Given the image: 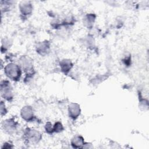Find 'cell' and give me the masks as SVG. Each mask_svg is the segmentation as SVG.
<instances>
[{"instance_id": "6", "label": "cell", "mask_w": 149, "mask_h": 149, "mask_svg": "<svg viewBox=\"0 0 149 149\" xmlns=\"http://www.w3.org/2000/svg\"><path fill=\"white\" fill-rule=\"evenodd\" d=\"M80 107L77 103H71L68 107L69 116L73 119H77L80 115Z\"/></svg>"}, {"instance_id": "9", "label": "cell", "mask_w": 149, "mask_h": 149, "mask_svg": "<svg viewBox=\"0 0 149 149\" xmlns=\"http://www.w3.org/2000/svg\"><path fill=\"white\" fill-rule=\"evenodd\" d=\"M20 115L24 120L27 122L32 120L34 117L33 109L32 107L28 105L24 107L20 111Z\"/></svg>"}, {"instance_id": "4", "label": "cell", "mask_w": 149, "mask_h": 149, "mask_svg": "<svg viewBox=\"0 0 149 149\" xmlns=\"http://www.w3.org/2000/svg\"><path fill=\"white\" fill-rule=\"evenodd\" d=\"M19 63L20 68L28 73L27 74H32L33 71V62L30 57L27 55L22 56L19 59Z\"/></svg>"}, {"instance_id": "3", "label": "cell", "mask_w": 149, "mask_h": 149, "mask_svg": "<svg viewBox=\"0 0 149 149\" xmlns=\"http://www.w3.org/2000/svg\"><path fill=\"white\" fill-rule=\"evenodd\" d=\"M1 94L3 98L10 101L13 98L12 87L8 80H2L1 82Z\"/></svg>"}, {"instance_id": "10", "label": "cell", "mask_w": 149, "mask_h": 149, "mask_svg": "<svg viewBox=\"0 0 149 149\" xmlns=\"http://www.w3.org/2000/svg\"><path fill=\"white\" fill-rule=\"evenodd\" d=\"M60 67L62 72L65 74H67L73 67V63L70 59H65L61 61Z\"/></svg>"}, {"instance_id": "12", "label": "cell", "mask_w": 149, "mask_h": 149, "mask_svg": "<svg viewBox=\"0 0 149 149\" xmlns=\"http://www.w3.org/2000/svg\"><path fill=\"white\" fill-rule=\"evenodd\" d=\"M95 20V16L94 13L87 14L83 19V24L88 28L93 27L94 21Z\"/></svg>"}, {"instance_id": "1", "label": "cell", "mask_w": 149, "mask_h": 149, "mask_svg": "<svg viewBox=\"0 0 149 149\" xmlns=\"http://www.w3.org/2000/svg\"><path fill=\"white\" fill-rule=\"evenodd\" d=\"M4 72L9 79L15 81L19 80L22 74L21 68L19 65L13 63H10L5 67Z\"/></svg>"}, {"instance_id": "15", "label": "cell", "mask_w": 149, "mask_h": 149, "mask_svg": "<svg viewBox=\"0 0 149 149\" xmlns=\"http://www.w3.org/2000/svg\"><path fill=\"white\" fill-rule=\"evenodd\" d=\"M7 112V111L5 108V105L3 104V102L2 101H1V116H3L4 115H5Z\"/></svg>"}, {"instance_id": "7", "label": "cell", "mask_w": 149, "mask_h": 149, "mask_svg": "<svg viewBox=\"0 0 149 149\" xmlns=\"http://www.w3.org/2000/svg\"><path fill=\"white\" fill-rule=\"evenodd\" d=\"M19 10L22 15L24 16L30 15L33 12L32 4L29 1H22L19 4Z\"/></svg>"}, {"instance_id": "5", "label": "cell", "mask_w": 149, "mask_h": 149, "mask_svg": "<svg viewBox=\"0 0 149 149\" xmlns=\"http://www.w3.org/2000/svg\"><path fill=\"white\" fill-rule=\"evenodd\" d=\"M2 126L5 132L11 134L16 130L17 126V122L12 118L4 120L2 123Z\"/></svg>"}, {"instance_id": "11", "label": "cell", "mask_w": 149, "mask_h": 149, "mask_svg": "<svg viewBox=\"0 0 149 149\" xmlns=\"http://www.w3.org/2000/svg\"><path fill=\"white\" fill-rule=\"evenodd\" d=\"M84 144L83 137L79 135L74 136L71 140V144L73 148H83Z\"/></svg>"}, {"instance_id": "14", "label": "cell", "mask_w": 149, "mask_h": 149, "mask_svg": "<svg viewBox=\"0 0 149 149\" xmlns=\"http://www.w3.org/2000/svg\"><path fill=\"white\" fill-rule=\"evenodd\" d=\"M45 129L46 130V132L48 133V134H52V133H54L53 132V127H52V124L50 122H48L45 126Z\"/></svg>"}, {"instance_id": "13", "label": "cell", "mask_w": 149, "mask_h": 149, "mask_svg": "<svg viewBox=\"0 0 149 149\" xmlns=\"http://www.w3.org/2000/svg\"><path fill=\"white\" fill-rule=\"evenodd\" d=\"M63 130V127L62 125V123L59 122H57L55 123L54 127H53V132L56 133H59L62 132Z\"/></svg>"}, {"instance_id": "2", "label": "cell", "mask_w": 149, "mask_h": 149, "mask_svg": "<svg viewBox=\"0 0 149 149\" xmlns=\"http://www.w3.org/2000/svg\"><path fill=\"white\" fill-rule=\"evenodd\" d=\"M24 139L28 143L36 144L41 139L42 136L40 132L33 129L27 128L24 132Z\"/></svg>"}, {"instance_id": "8", "label": "cell", "mask_w": 149, "mask_h": 149, "mask_svg": "<svg viewBox=\"0 0 149 149\" xmlns=\"http://www.w3.org/2000/svg\"><path fill=\"white\" fill-rule=\"evenodd\" d=\"M50 43L48 41H44L38 42L36 46V51L39 54L44 55L48 54L49 52Z\"/></svg>"}]
</instances>
